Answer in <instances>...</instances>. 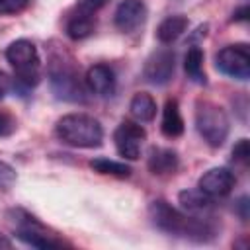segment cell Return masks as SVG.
I'll return each mask as SVG.
<instances>
[{
	"instance_id": "cell-24",
	"label": "cell",
	"mask_w": 250,
	"mask_h": 250,
	"mask_svg": "<svg viewBox=\"0 0 250 250\" xmlns=\"http://www.w3.org/2000/svg\"><path fill=\"white\" fill-rule=\"evenodd\" d=\"M16 127H18L16 117L8 109H0V139L2 137H10L16 131Z\"/></svg>"
},
{
	"instance_id": "cell-3",
	"label": "cell",
	"mask_w": 250,
	"mask_h": 250,
	"mask_svg": "<svg viewBox=\"0 0 250 250\" xmlns=\"http://www.w3.org/2000/svg\"><path fill=\"white\" fill-rule=\"evenodd\" d=\"M6 61L14 68V88L31 90L41 76V57L29 39H16L6 49Z\"/></svg>"
},
{
	"instance_id": "cell-6",
	"label": "cell",
	"mask_w": 250,
	"mask_h": 250,
	"mask_svg": "<svg viewBox=\"0 0 250 250\" xmlns=\"http://www.w3.org/2000/svg\"><path fill=\"white\" fill-rule=\"evenodd\" d=\"M12 215V225H14V234L25 242L27 246L33 248H62L64 242L59 240L55 234H49L47 229L29 213L21 211V209H14L10 211Z\"/></svg>"
},
{
	"instance_id": "cell-26",
	"label": "cell",
	"mask_w": 250,
	"mask_h": 250,
	"mask_svg": "<svg viewBox=\"0 0 250 250\" xmlns=\"http://www.w3.org/2000/svg\"><path fill=\"white\" fill-rule=\"evenodd\" d=\"M14 88V82H12V78L8 76V74H4L2 70H0V100L10 92Z\"/></svg>"
},
{
	"instance_id": "cell-15",
	"label": "cell",
	"mask_w": 250,
	"mask_h": 250,
	"mask_svg": "<svg viewBox=\"0 0 250 250\" xmlns=\"http://www.w3.org/2000/svg\"><path fill=\"white\" fill-rule=\"evenodd\" d=\"M189 21L186 16L182 14H174V16H168L160 21V25L156 27V39L162 43V45H170L174 43L186 29H188Z\"/></svg>"
},
{
	"instance_id": "cell-13",
	"label": "cell",
	"mask_w": 250,
	"mask_h": 250,
	"mask_svg": "<svg viewBox=\"0 0 250 250\" xmlns=\"http://www.w3.org/2000/svg\"><path fill=\"white\" fill-rule=\"evenodd\" d=\"M178 201H180L182 211H186L189 215H195V217H207L215 207V203H213L215 199L211 195H207L205 191H201L199 188L180 191Z\"/></svg>"
},
{
	"instance_id": "cell-23",
	"label": "cell",
	"mask_w": 250,
	"mask_h": 250,
	"mask_svg": "<svg viewBox=\"0 0 250 250\" xmlns=\"http://www.w3.org/2000/svg\"><path fill=\"white\" fill-rule=\"evenodd\" d=\"M105 4H107V0H76L74 10H76V12H80V14L96 16V12H100Z\"/></svg>"
},
{
	"instance_id": "cell-16",
	"label": "cell",
	"mask_w": 250,
	"mask_h": 250,
	"mask_svg": "<svg viewBox=\"0 0 250 250\" xmlns=\"http://www.w3.org/2000/svg\"><path fill=\"white\" fill-rule=\"evenodd\" d=\"M96 29V16H88V14H80V12H72L70 18L66 20V35L72 41H82L86 37H90Z\"/></svg>"
},
{
	"instance_id": "cell-14",
	"label": "cell",
	"mask_w": 250,
	"mask_h": 250,
	"mask_svg": "<svg viewBox=\"0 0 250 250\" xmlns=\"http://www.w3.org/2000/svg\"><path fill=\"white\" fill-rule=\"evenodd\" d=\"M178 154L172 148H164V146H154L148 152L146 158V166L154 176H166V174H174L178 170Z\"/></svg>"
},
{
	"instance_id": "cell-9",
	"label": "cell",
	"mask_w": 250,
	"mask_h": 250,
	"mask_svg": "<svg viewBox=\"0 0 250 250\" xmlns=\"http://www.w3.org/2000/svg\"><path fill=\"white\" fill-rule=\"evenodd\" d=\"M174 68H176V55L172 53V49H158L154 51L143 68V76L148 84L152 86H164L172 80L174 76Z\"/></svg>"
},
{
	"instance_id": "cell-7",
	"label": "cell",
	"mask_w": 250,
	"mask_h": 250,
	"mask_svg": "<svg viewBox=\"0 0 250 250\" xmlns=\"http://www.w3.org/2000/svg\"><path fill=\"white\" fill-rule=\"evenodd\" d=\"M215 66L225 76L234 80H248L250 76V51L248 45L236 43L223 47L215 57Z\"/></svg>"
},
{
	"instance_id": "cell-19",
	"label": "cell",
	"mask_w": 250,
	"mask_h": 250,
	"mask_svg": "<svg viewBox=\"0 0 250 250\" xmlns=\"http://www.w3.org/2000/svg\"><path fill=\"white\" fill-rule=\"evenodd\" d=\"M184 70L189 80L197 84H205V72H203V51L199 47H191L184 59Z\"/></svg>"
},
{
	"instance_id": "cell-2",
	"label": "cell",
	"mask_w": 250,
	"mask_h": 250,
	"mask_svg": "<svg viewBox=\"0 0 250 250\" xmlns=\"http://www.w3.org/2000/svg\"><path fill=\"white\" fill-rule=\"evenodd\" d=\"M57 137L76 148H96L104 141L102 123L88 113H66L57 121Z\"/></svg>"
},
{
	"instance_id": "cell-12",
	"label": "cell",
	"mask_w": 250,
	"mask_h": 250,
	"mask_svg": "<svg viewBox=\"0 0 250 250\" xmlns=\"http://www.w3.org/2000/svg\"><path fill=\"white\" fill-rule=\"evenodd\" d=\"M84 84H86V90H90L94 96L109 98L115 92L117 78H115V72L111 66L98 62V64L88 68V72L84 76Z\"/></svg>"
},
{
	"instance_id": "cell-11",
	"label": "cell",
	"mask_w": 250,
	"mask_h": 250,
	"mask_svg": "<svg viewBox=\"0 0 250 250\" xmlns=\"http://www.w3.org/2000/svg\"><path fill=\"white\" fill-rule=\"evenodd\" d=\"M146 20V6L143 0H123L113 14V23L121 33L137 31Z\"/></svg>"
},
{
	"instance_id": "cell-8",
	"label": "cell",
	"mask_w": 250,
	"mask_h": 250,
	"mask_svg": "<svg viewBox=\"0 0 250 250\" xmlns=\"http://www.w3.org/2000/svg\"><path fill=\"white\" fill-rule=\"evenodd\" d=\"M145 139H146V133H145V129L141 127L139 121L125 119L113 131L115 148L127 160H137L141 156V148H143Z\"/></svg>"
},
{
	"instance_id": "cell-28",
	"label": "cell",
	"mask_w": 250,
	"mask_h": 250,
	"mask_svg": "<svg viewBox=\"0 0 250 250\" xmlns=\"http://www.w3.org/2000/svg\"><path fill=\"white\" fill-rule=\"evenodd\" d=\"M248 14H250V8H248V6H242V8H238V10L232 14V20H234V21H246V20H248Z\"/></svg>"
},
{
	"instance_id": "cell-20",
	"label": "cell",
	"mask_w": 250,
	"mask_h": 250,
	"mask_svg": "<svg viewBox=\"0 0 250 250\" xmlns=\"http://www.w3.org/2000/svg\"><path fill=\"white\" fill-rule=\"evenodd\" d=\"M90 168L98 174L115 176V178H127L131 174V166H127L125 162L109 160V158H94V160H90Z\"/></svg>"
},
{
	"instance_id": "cell-4",
	"label": "cell",
	"mask_w": 250,
	"mask_h": 250,
	"mask_svg": "<svg viewBox=\"0 0 250 250\" xmlns=\"http://www.w3.org/2000/svg\"><path fill=\"white\" fill-rule=\"evenodd\" d=\"M195 129L199 137L213 148L221 146L230 131L227 111L209 100H199L195 104Z\"/></svg>"
},
{
	"instance_id": "cell-27",
	"label": "cell",
	"mask_w": 250,
	"mask_h": 250,
	"mask_svg": "<svg viewBox=\"0 0 250 250\" xmlns=\"http://www.w3.org/2000/svg\"><path fill=\"white\" fill-rule=\"evenodd\" d=\"M236 211L242 221H248V197H240L236 203Z\"/></svg>"
},
{
	"instance_id": "cell-17",
	"label": "cell",
	"mask_w": 250,
	"mask_h": 250,
	"mask_svg": "<svg viewBox=\"0 0 250 250\" xmlns=\"http://www.w3.org/2000/svg\"><path fill=\"white\" fill-rule=\"evenodd\" d=\"M160 131L174 139V137H180L184 133V119H182V113H180V105L176 100H168L164 104V109H162V121H160Z\"/></svg>"
},
{
	"instance_id": "cell-25",
	"label": "cell",
	"mask_w": 250,
	"mask_h": 250,
	"mask_svg": "<svg viewBox=\"0 0 250 250\" xmlns=\"http://www.w3.org/2000/svg\"><path fill=\"white\" fill-rule=\"evenodd\" d=\"M232 160L238 162V164H246L250 160V145H248V139H240L232 146Z\"/></svg>"
},
{
	"instance_id": "cell-21",
	"label": "cell",
	"mask_w": 250,
	"mask_h": 250,
	"mask_svg": "<svg viewBox=\"0 0 250 250\" xmlns=\"http://www.w3.org/2000/svg\"><path fill=\"white\" fill-rule=\"evenodd\" d=\"M16 170L8 162L0 160V191H8L16 184Z\"/></svg>"
},
{
	"instance_id": "cell-18",
	"label": "cell",
	"mask_w": 250,
	"mask_h": 250,
	"mask_svg": "<svg viewBox=\"0 0 250 250\" xmlns=\"http://www.w3.org/2000/svg\"><path fill=\"white\" fill-rule=\"evenodd\" d=\"M129 111L139 123L152 121L156 115V102L148 92H137L129 102Z\"/></svg>"
},
{
	"instance_id": "cell-29",
	"label": "cell",
	"mask_w": 250,
	"mask_h": 250,
	"mask_svg": "<svg viewBox=\"0 0 250 250\" xmlns=\"http://www.w3.org/2000/svg\"><path fill=\"white\" fill-rule=\"evenodd\" d=\"M10 246H12V240L6 238L4 234H0V248H10Z\"/></svg>"
},
{
	"instance_id": "cell-22",
	"label": "cell",
	"mask_w": 250,
	"mask_h": 250,
	"mask_svg": "<svg viewBox=\"0 0 250 250\" xmlns=\"http://www.w3.org/2000/svg\"><path fill=\"white\" fill-rule=\"evenodd\" d=\"M33 0H0V16H10L23 12L27 6H31Z\"/></svg>"
},
{
	"instance_id": "cell-5",
	"label": "cell",
	"mask_w": 250,
	"mask_h": 250,
	"mask_svg": "<svg viewBox=\"0 0 250 250\" xmlns=\"http://www.w3.org/2000/svg\"><path fill=\"white\" fill-rule=\"evenodd\" d=\"M49 84L55 98L64 102H84L86 84L80 80V74L72 61L62 57H53L49 62Z\"/></svg>"
},
{
	"instance_id": "cell-1",
	"label": "cell",
	"mask_w": 250,
	"mask_h": 250,
	"mask_svg": "<svg viewBox=\"0 0 250 250\" xmlns=\"http://www.w3.org/2000/svg\"><path fill=\"white\" fill-rule=\"evenodd\" d=\"M148 215L156 229L172 236L195 242H207L215 236V227L207 217H195L186 211H180L164 199H154L148 205Z\"/></svg>"
},
{
	"instance_id": "cell-10",
	"label": "cell",
	"mask_w": 250,
	"mask_h": 250,
	"mask_svg": "<svg viewBox=\"0 0 250 250\" xmlns=\"http://www.w3.org/2000/svg\"><path fill=\"white\" fill-rule=\"evenodd\" d=\"M236 184V176L230 168H225V166H217V168H211L207 170L199 182H197V188L201 191H205L207 195H211L213 199L217 197H225L232 191Z\"/></svg>"
}]
</instances>
